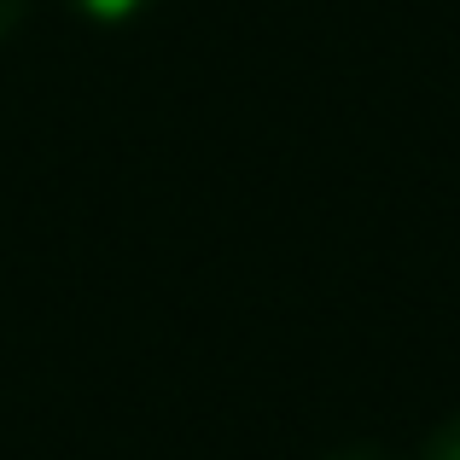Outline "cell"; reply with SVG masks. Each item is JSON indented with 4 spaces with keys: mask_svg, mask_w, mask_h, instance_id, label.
Returning <instances> with one entry per match:
<instances>
[{
    "mask_svg": "<svg viewBox=\"0 0 460 460\" xmlns=\"http://www.w3.org/2000/svg\"><path fill=\"white\" fill-rule=\"evenodd\" d=\"M326 460H391V455H385L379 443H344V449H332Z\"/></svg>",
    "mask_w": 460,
    "mask_h": 460,
    "instance_id": "obj_3",
    "label": "cell"
},
{
    "mask_svg": "<svg viewBox=\"0 0 460 460\" xmlns=\"http://www.w3.org/2000/svg\"><path fill=\"white\" fill-rule=\"evenodd\" d=\"M23 12H30V0H0V41L23 23Z\"/></svg>",
    "mask_w": 460,
    "mask_h": 460,
    "instance_id": "obj_4",
    "label": "cell"
},
{
    "mask_svg": "<svg viewBox=\"0 0 460 460\" xmlns=\"http://www.w3.org/2000/svg\"><path fill=\"white\" fill-rule=\"evenodd\" d=\"M420 460H460V414L443 420L438 431L426 438V449H420Z\"/></svg>",
    "mask_w": 460,
    "mask_h": 460,
    "instance_id": "obj_2",
    "label": "cell"
},
{
    "mask_svg": "<svg viewBox=\"0 0 460 460\" xmlns=\"http://www.w3.org/2000/svg\"><path fill=\"white\" fill-rule=\"evenodd\" d=\"M76 12H88L93 23H128V18H140V12H152L157 0H70Z\"/></svg>",
    "mask_w": 460,
    "mask_h": 460,
    "instance_id": "obj_1",
    "label": "cell"
}]
</instances>
